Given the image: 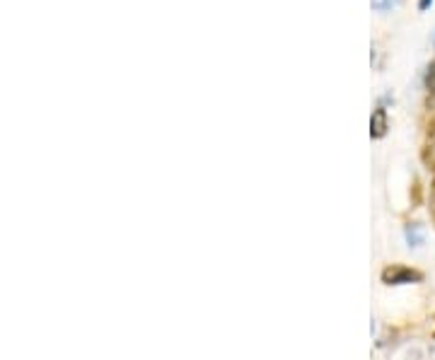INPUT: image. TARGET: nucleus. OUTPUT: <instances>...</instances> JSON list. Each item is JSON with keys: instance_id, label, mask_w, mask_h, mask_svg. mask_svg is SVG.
<instances>
[{"instance_id": "0eeeda50", "label": "nucleus", "mask_w": 435, "mask_h": 360, "mask_svg": "<svg viewBox=\"0 0 435 360\" xmlns=\"http://www.w3.org/2000/svg\"><path fill=\"white\" fill-rule=\"evenodd\" d=\"M431 5H433V0H419V10H421V13H426Z\"/></svg>"}, {"instance_id": "39448f33", "label": "nucleus", "mask_w": 435, "mask_h": 360, "mask_svg": "<svg viewBox=\"0 0 435 360\" xmlns=\"http://www.w3.org/2000/svg\"><path fill=\"white\" fill-rule=\"evenodd\" d=\"M423 85H426V90H428V92L435 94V61L431 63V66H428L426 78H423Z\"/></svg>"}, {"instance_id": "20e7f679", "label": "nucleus", "mask_w": 435, "mask_h": 360, "mask_svg": "<svg viewBox=\"0 0 435 360\" xmlns=\"http://www.w3.org/2000/svg\"><path fill=\"white\" fill-rule=\"evenodd\" d=\"M399 3H402V0H370V5H373L375 13H387V10L397 8Z\"/></svg>"}, {"instance_id": "6e6552de", "label": "nucleus", "mask_w": 435, "mask_h": 360, "mask_svg": "<svg viewBox=\"0 0 435 360\" xmlns=\"http://www.w3.org/2000/svg\"><path fill=\"white\" fill-rule=\"evenodd\" d=\"M428 104H431V107H435V94H431V99H428Z\"/></svg>"}, {"instance_id": "423d86ee", "label": "nucleus", "mask_w": 435, "mask_h": 360, "mask_svg": "<svg viewBox=\"0 0 435 360\" xmlns=\"http://www.w3.org/2000/svg\"><path fill=\"white\" fill-rule=\"evenodd\" d=\"M407 235H409V242H414V247H419V242H421V235L416 232V225H414V227H409V230H407Z\"/></svg>"}, {"instance_id": "f03ea898", "label": "nucleus", "mask_w": 435, "mask_h": 360, "mask_svg": "<svg viewBox=\"0 0 435 360\" xmlns=\"http://www.w3.org/2000/svg\"><path fill=\"white\" fill-rule=\"evenodd\" d=\"M387 128H390V116H387V109L385 107H375L373 114H370V138L382 140L387 135Z\"/></svg>"}, {"instance_id": "f257e3e1", "label": "nucleus", "mask_w": 435, "mask_h": 360, "mask_svg": "<svg viewBox=\"0 0 435 360\" xmlns=\"http://www.w3.org/2000/svg\"><path fill=\"white\" fill-rule=\"evenodd\" d=\"M423 274L416 269L402 266V264H395V266H387L382 271V283L385 286H409V283H421Z\"/></svg>"}, {"instance_id": "7ed1b4c3", "label": "nucleus", "mask_w": 435, "mask_h": 360, "mask_svg": "<svg viewBox=\"0 0 435 360\" xmlns=\"http://www.w3.org/2000/svg\"><path fill=\"white\" fill-rule=\"evenodd\" d=\"M426 162L435 167V121L428 128V138H426Z\"/></svg>"}]
</instances>
